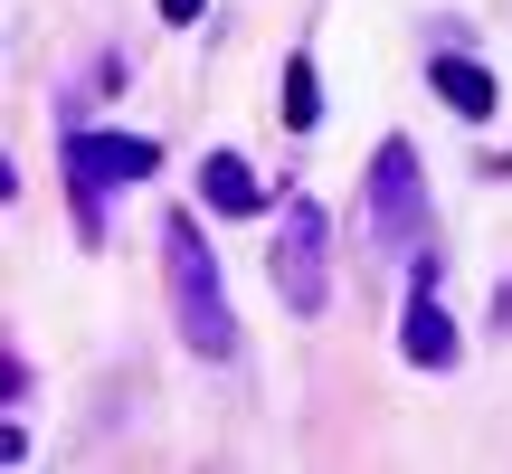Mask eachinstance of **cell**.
<instances>
[{"label": "cell", "instance_id": "3", "mask_svg": "<svg viewBox=\"0 0 512 474\" xmlns=\"http://www.w3.org/2000/svg\"><path fill=\"white\" fill-rule=\"evenodd\" d=\"M162 171V152L143 143V133H67V181L86 190H124V181H152Z\"/></svg>", "mask_w": 512, "mask_h": 474}, {"label": "cell", "instance_id": "8", "mask_svg": "<svg viewBox=\"0 0 512 474\" xmlns=\"http://www.w3.org/2000/svg\"><path fill=\"white\" fill-rule=\"evenodd\" d=\"M285 124L313 133L323 124V86H313V57H285Z\"/></svg>", "mask_w": 512, "mask_h": 474}, {"label": "cell", "instance_id": "1", "mask_svg": "<svg viewBox=\"0 0 512 474\" xmlns=\"http://www.w3.org/2000/svg\"><path fill=\"white\" fill-rule=\"evenodd\" d=\"M162 275H171V313H181V342L228 361L238 351V313H228V285H219V256L200 247V219H171L162 228Z\"/></svg>", "mask_w": 512, "mask_h": 474}, {"label": "cell", "instance_id": "9", "mask_svg": "<svg viewBox=\"0 0 512 474\" xmlns=\"http://www.w3.org/2000/svg\"><path fill=\"white\" fill-rule=\"evenodd\" d=\"M162 19H171V29H190V19H200V0H162Z\"/></svg>", "mask_w": 512, "mask_h": 474}, {"label": "cell", "instance_id": "6", "mask_svg": "<svg viewBox=\"0 0 512 474\" xmlns=\"http://www.w3.org/2000/svg\"><path fill=\"white\" fill-rule=\"evenodd\" d=\"M427 76H437V95L465 114V124H484V114H494V76H484L475 57H456V48H446V57H427Z\"/></svg>", "mask_w": 512, "mask_h": 474}, {"label": "cell", "instance_id": "5", "mask_svg": "<svg viewBox=\"0 0 512 474\" xmlns=\"http://www.w3.org/2000/svg\"><path fill=\"white\" fill-rule=\"evenodd\" d=\"M399 351L418 370H456V323L437 313V285H408V323H399Z\"/></svg>", "mask_w": 512, "mask_h": 474}, {"label": "cell", "instance_id": "4", "mask_svg": "<svg viewBox=\"0 0 512 474\" xmlns=\"http://www.w3.org/2000/svg\"><path fill=\"white\" fill-rule=\"evenodd\" d=\"M370 219H380V237H418L427 181H418V152L408 143H380V162H370Z\"/></svg>", "mask_w": 512, "mask_h": 474}, {"label": "cell", "instance_id": "7", "mask_svg": "<svg viewBox=\"0 0 512 474\" xmlns=\"http://www.w3.org/2000/svg\"><path fill=\"white\" fill-rule=\"evenodd\" d=\"M200 190H209V209H228V219L266 209V190H256V171L238 162V152H209V162H200Z\"/></svg>", "mask_w": 512, "mask_h": 474}, {"label": "cell", "instance_id": "2", "mask_svg": "<svg viewBox=\"0 0 512 474\" xmlns=\"http://www.w3.org/2000/svg\"><path fill=\"white\" fill-rule=\"evenodd\" d=\"M266 275H275V294H285L294 313H323V294H332V219L313 200H285L275 247H266Z\"/></svg>", "mask_w": 512, "mask_h": 474}]
</instances>
